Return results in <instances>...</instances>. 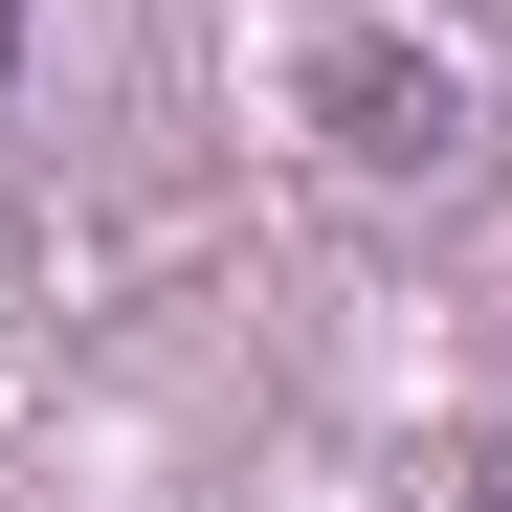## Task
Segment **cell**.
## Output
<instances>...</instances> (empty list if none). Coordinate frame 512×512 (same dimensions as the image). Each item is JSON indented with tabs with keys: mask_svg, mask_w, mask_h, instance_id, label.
I'll list each match as a JSON object with an SVG mask.
<instances>
[{
	"mask_svg": "<svg viewBox=\"0 0 512 512\" xmlns=\"http://www.w3.org/2000/svg\"><path fill=\"white\" fill-rule=\"evenodd\" d=\"M334 112H357V156H446V67H334Z\"/></svg>",
	"mask_w": 512,
	"mask_h": 512,
	"instance_id": "cell-1",
	"label": "cell"
},
{
	"mask_svg": "<svg viewBox=\"0 0 512 512\" xmlns=\"http://www.w3.org/2000/svg\"><path fill=\"white\" fill-rule=\"evenodd\" d=\"M0 67H23V0H0Z\"/></svg>",
	"mask_w": 512,
	"mask_h": 512,
	"instance_id": "cell-2",
	"label": "cell"
}]
</instances>
